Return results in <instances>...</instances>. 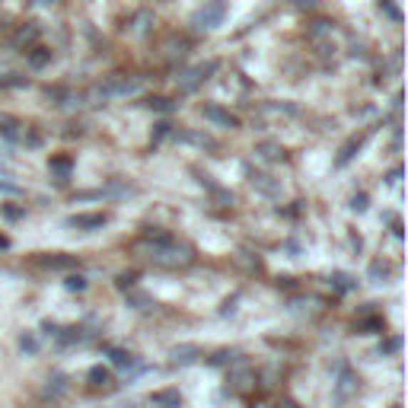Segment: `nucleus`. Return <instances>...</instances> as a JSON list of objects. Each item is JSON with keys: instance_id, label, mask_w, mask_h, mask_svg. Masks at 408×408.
<instances>
[{"instance_id": "f257e3e1", "label": "nucleus", "mask_w": 408, "mask_h": 408, "mask_svg": "<svg viewBox=\"0 0 408 408\" xmlns=\"http://www.w3.org/2000/svg\"><path fill=\"white\" fill-rule=\"evenodd\" d=\"M147 258L163 265V268H179V265L192 262V249L179 246V243L166 233H151L147 236Z\"/></svg>"}, {"instance_id": "f03ea898", "label": "nucleus", "mask_w": 408, "mask_h": 408, "mask_svg": "<svg viewBox=\"0 0 408 408\" xmlns=\"http://www.w3.org/2000/svg\"><path fill=\"white\" fill-rule=\"evenodd\" d=\"M227 16V0H204V6L192 16V29H217Z\"/></svg>"}, {"instance_id": "7ed1b4c3", "label": "nucleus", "mask_w": 408, "mask_h": 408, "mask_svg": "<svg viewBox=\"0 0 408 408\" xmlns=\"http://www.w3.org/2000/svg\"><path fill=\"white\" fill-rule=\"evenodd\" d=\"M217 71V61H210V64H198V67H192V71H185L179 77V90L182 93H192L198 83H204L208 80V73H214Z\"/></svg>"}, {"instance_id": "20e7f679", "label": "nucleus", "mask_w": 408, "mask_h": 408, "mask_svg": "<svg viewBox=\"0 0 408 408\" xmlns=\"http://www.w3.org/2000/svg\"><path fill=\"white\" fill-rule=\"evenodd\" d=\"M357 392V377L348 370V367H338V383H335V399L338 402H348Z\"/></svg>"}, {"instance_id": "39448f33", "label": "nucleus", "mask_w": 408, "mask_h": 408, "mask_svg": "<svg viewBox=\"0 0 408 408\" xmlns=\"http://www.w3.org/2000/svg\"><path fill=\"white\" fill-rule=\"evenodd\" d=\"M175 141H179V144H195V147H201V151H217V141L204 131H175Z\"/></svg>"}, {"instance_id": "423d86ee", "label": "nucleus", "mask_w": 408, "mask_h": 408, "mask_svg": "<svg viewBox=\"0 0 408 408\" xmlns=\"http://www.w3.org/2000/svg\"><path fill=\"white\" fill-rule=\"evenodd\" d=\"M201 115L210 121V125H220V128H236V125H240V118H236V115H230V112H223L220 106H204Z\"/></svg>"}, {"instance_id": "0eeeda50", "label": "nucleus", "mask_w": 408, "mask_h": 408, "mask_svg": "<svg viewBox=\"0 0 408 408\" xmlns=\"http://www.w3.org/2000/svg\"><path fill=\"white\" fill-rule=\"evenodd\" d=\"M230 383H233V389H249L255 383V370H249L246 364H236L230 370Z\"/></svg>"}, {"instance_id": "6e6552de", "label": "nucleus", "mask_w": 408, "mask_h": 408, "mask_svg": "<svg viewBox=\"0 0 408 408\" xmlns=\"http://www.w3.org/2000/svg\"><path fill=\"white\" fill-rule=\"evenodd\" d=\"M102 223H106V217H102V214H77V217L67 220V227H73V230H99Z\"/></svg>"}, {"instance_id": "1a4fd4ad", "label": "nucleus", "mask_w": 408, "mask_h": 408, "mask_svg": "<svg viewBox=\"0 0 408 408\" xmlns=\"http://www.w3.org/2000/svg\"><path fill=\"white\" fill-rule=\"evenodd\" d=\"M185 51H188V42H185V39H179V36H169L166 42H163V58H166V61L182 58Z\"/></svg>"}, {"instance_id": "9d476101", "label": "nucleus", "mask_w": 408, "mask_h": 408, "mask_svg": "<svg viewBox=\"0 0 408 408\" xmlns=\"http://www.w3.org/2000/svg\"><path fill=\"white\" fill-rule=\"evenodd\" d=\"M151 405L153 408H179L182 399H179V392L175 389H163V392H153L151 396Z\"/></svg>"}, {"instance_id": "9b49d317", "label": "nucleus", "mask_w": 408, "mask_h": 408, "mask_svg": "<svg viewBox=\"0 0 408 408\" xmlns=\"http://www.w3.org/2000/svg\"><path fill=\"white\" fill-rule=\"evenodd\" d=\"M255 153L262 156V160H268V163H277V160H284V147L277 144V141H262V144L255 147Z\"/></svg>"}, {"instance_id": "f8f14e48", "label": "nucleus", "mask_w": 408, "mask_h": 408, "mask_svg": "<svg viewBox=\"0 0 408 408\" xmlns=\"http://www.w3.org/2000/svg\"><path fill=\"white\" fill-rule=\"evenodd\" d=\"M39 265H42V268H51V271H64V268H73L77 258L73 255H45V258H39Z\"/></svg>"}, {"instance_id": "ddd939ff", "label": "nucleus", "mask_w": 408, "mask_h": 408, "mask_svg": "<svg viewBox=\"0 0 408 408\" xmlns=\"http://www.w3.org/2000/svg\"><path fill=\"white\" fill-rule=\"evenodd\" d=\"M36 39H39V26H36V23H26L23 29L13 36V45H16V49H29Z\"/></svg>"}, {"instance_id": "4468645a", "label": "nucleus", "mask_w": 408, "mask_h": 408, "mask_svg": "<svg viewBox=\"0 0 408 408\" xmlns=\"http://www.w3.org/2000/svg\"><path fill=\"white\" fill-rule=\"evenodd\" d=\"M151 26H153V13H147V10H141L138 13V16H134L131 19V29H128V32H131V36H147V32H151Z\"/></svg>"}, {"instance_id": "2eb2a0df", "label": "nucleus", "mask_w": 408, "mask_h": 408, "mask_svg": "<svg viewBox=\"0 0 408 408\" xmlns=\"http://www.w3.org/2000/svg\"><path fill=\"white\" fill-rule=\"evenodd\" d=\"M198 357H201V351L195 348V345H179V348H173V360H175V364H195Z\"/></svg>"}, {"instance_id": "dca6fc26", "label": "nucleus", "mask_w": 408, "mask_h": 408, "mask_svg": "<svg viewBox=\"0 0 408 408\" xmlns=\"http://www.w3.org/2000/svg\"><path fill=\"white\" fill-rule=\"evenodd\" d=\"M253 185H255L262 195H268V198H275V195L281 192V188H277V182H271V175H262V173L253 175Z\"/></svg>"}, {"instance_id": "f3484780", "label": "nucleus", "mask_w": 408, "mask_h": 408, "mask_svg": "<svg viewBox=\"0 0 408 408\" xmlns=\"http://www.w3.org/2000/svg\"><path fill=\"white\" fill-rule=\"evenodd\" d=\"M49 61H51V51L49 49H36V51L29 54V67H32V71H42Z\"/></svg>"}, {"instance_id": "a211bd4d", "label": "nucleus", "mask_w": 408, "mask_h": 408, "mask_svg": "<svg viewBox=\"0 0 408 408\" xmlns=\"http://www.w3.org/2000/svg\"><path fill=\"white\" fill-rule=\"evenodd\" d=\"M49 169H51L54 175H61V182H64L67 175H71V160H64V156H61V160H51Z\"/></svg>"}, {"instance_id": "6ab92c4d", "label": "nucleus", "mask_w": 408, "mask_h": 408, "mask_svg": "<svg viewBox=\"0 0 408 408\" xmlns=\"http://www.w3.org/2000/svg\"><path fill=\"white\" fill-rule=\"evenodd\" d=\"M64 287L67 290H86V277L83 275H67L64 277Z\"/></svg>"}, {"instance_id": "aec40b11", "label": "nucleus", "mask_w": 408, "mask_h": 408, "mask_svg": "<svg viewBox=\"0 0 408 408\" xmlns=\"http://www.w3.org/2000/svg\"><path fill=\"white\" fill-rule=\"evenodd\" d=\"M90 379H93V386H106L108 383V370H106V367H93Z\"/></svg>"}, {"instance_id": "412c9836", "label": "nucleus", "mask_w": 408, "mask_h": 408, "mask_svg": "<svg viewBox=\"0 0 408 408\" xmlns=\"http://www.w3.org/2000/svg\"><path fill=\"white\" fill-rule=\"evenodd\" d=\"M112 364L115 367H134V357L128 351H112Z\"/></svg>"}, {"instance_id": "4be33fe9", "label": "nucleus", "mask_w": 408, "mask_h": 408, "mask_svg": "<svg viewBox=\"0 0 408 408\" xmlns=\"http://www.w3.org/2000/svg\"><path fill=\"white\" fill-rule=\"evenodd\" d=\"M332 281H335V287L342 290V294H345V290L355 287V277H348V275H332Z\"/></svg>"}, {"instance_id": "5701e85b", "label": "nucleus", "mask_w": 408, "mask_h": 408, "mask_svg": "<svg viewBox=\"0 0 408 408\" xmlns=\"http://www.w3.org/2000/svg\"><path fill=\"white\" fill-rule=\"evenodd\" d=\"M147 106L156 108V112H169V108H173V102L163 99V96H153V99H147Z\"/></svg>"}, {"instance_id": "b1692460", "label": "nucleus", "mask_w": 408, "mask_h": 408, "mask_svg": "<svg viewBox=\"0 0 408 408\" xmlns=\"http://www.w3.org/2000/svg\"><path fill=\"white\" fill-rule=\"evenodd\" d=\"M106 195H134V185H121V182H112L106 188Z\"/></svg>"}, {"instance_id": "393cba45", "label": "nucleus", "mask_w": 408, "mask_h": 408, "mask_svg": "<svg viewBox=\"0 0 408 408\" xmlns=\"http://www.w3.org/2000/svg\"><path fill=\"white\" fill-rule=\"evenodd\" d=\"M357 147H360V141H351V144H348V147H345V151H342V156H338V166H345V163H348L351 156H355V151H357Z\"/></svg>"}, {"instance_id": "a878e982", "label": "nucleus", "mask_w": 408, "mask_h": 408, "mask_svg": "<svg viewBox=\"0 0 408 408\" xmlns=\"http://www.w3.org/2000/svg\"><path fill=\"white\" fill-rule=\"evenodd\" d=\"M399 348H402V338H389V342H386V345H379V355H392V351H399Z\"/></svg>"}, {"instance_id": "bb28decb", "label": "nucleus", "mask_w": 408, "mask_h": 408, "mask_svg": "<svg viewBox=\"0 0 408 408\" xmlns=\"http://www.w3.org/2000/svg\"><path fill=\"white\" fill-rule=\"evenodd\" d=\"M325 32H332V23H325V19H319V23H312V39H322Z\"/></svg>"}, {"instance_id": "cd10ccee", "label": "nucleus", "mask_w": 408, "mask_h": 408, "mask_svg": "<svg viewBox=\"0 0 408 408\" xmlns=\"http://www.w3.org/2000/svg\"><path fill=\"white\" fill-rule=\"evenodd\" d=\"M128 300H131L134 306H138V310H147V306H153L151 300H147V297H141V294H131V297H128Z\"/></svg>"}, {"instance_id": "c85d7f7f", "label": "nucleus", "mask_w": 408, "mask_h": 408, "mask_svg": "<svg viewBox=\"0 0 408 408\" xmlns=\"http://www.w3.org/2000/svg\"><path fill=\"white\" fill-rule=\"evenodd\" d=\"M19 345H23V351H29V355L39 348V345H36V338H29V335H23V338H19Z\"/></svg>"}, {"instance_id": "c756f323", "label": "nucleus", "mask_w": 408, "mask_h": 408, "mask_svg": "<svg viewBox=\"0 0 408 408\" xmlns=\"http://www.w3.org/2000/svg\"><path fill=\"white\" fill-rule=\"evenodd\" d=\"M230 357H233V355H230V351H217V355L210 357V364H227Z\"/></svg>"}, {"instance_id": "7c9ffc66", "label": "nucleus", "mask_w": 408, "mask_h": 408, "mask_svg": "<svg viewBox=\"0 0 408 408\" xmlns=\"http://www.w3.org/2000/svg\"><path fill=\"white\" fill-rule=\"evenodd\" d=\"M351 208H355V210H367V195H355V201H351Z\"/></svg>"}, {"instance_id": "2f4dec72", "label": "nucleus", "mask_w": 408, "mask_h": 408, "mask_svg": "<svg viewBox=\"0 0 408 408\" xmlns=\"http://www.w3.org/2000/svg\"><path fill=\"white\" fill-rule=\"evenodd\" d=\"M131 284H134V275H121V277H118V287H121V290L131 287Z\"/></svg>"}, {"instance_id": "473e14b6", "label": "nucleus", "mask_w": 408, "mask_h": 408, "mask_svg": "<svg viewBox=\"0 0 408 408\" xmlns=\"http://www.w3.org/2000/svg\"><path fill=\"white\" fill-rule=\"evenodd\" d=\"M370 275H373V277H379V275L386 277V265H379V262H377V265H373V268H370Z\"/></svg>"}, {"instance_id": "72a5a7b5", "label": "nucleus", "mask_w": 408, "mask_h": 408, "mask_svg": "<svg viewBox=\"0 0 408 408\" xmlns=\"http://www.w3.org/2000/svg\"><path fill=\"white\" fill-rule=\"evenodd\" d=\"M0 192H6V195H16V185H10V182H0Z\"/></svg>"}, {"instance_id": "f704fd0d", "label": "nucleus", "mask_w": 408, "mask_h": 408, "mask_svg": "<svg viewBox=\"0 0 408 408\" xmlns=\"http://www.w3.org/2000/svg\"><path fill=\"white\" fill-rule=\"evenodd\" d=\"M399 175H402V169H392V173H389V185H396Z\"/></svg>"}, {"instance_id": "c9c22d12", "label": "nucleus", "mask_w": 408, "mask_h": 408, "mask_svg": "<svg viewBox=\"0 0 408 408\" xmlns=\"http://www.w3.org/2000/svg\"><path fill=\"white\" fill-rule=\"evenodd\" d=\"M36 6H49V4H54V0H32Z\"/></svg>"}]
</instances>
